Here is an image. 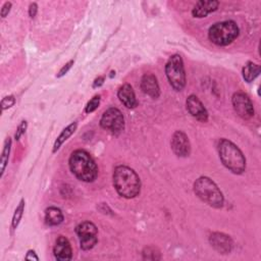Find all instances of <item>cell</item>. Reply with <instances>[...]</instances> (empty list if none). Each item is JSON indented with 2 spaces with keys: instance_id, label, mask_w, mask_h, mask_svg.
Masks as SVG:
<instances>
[{
  "instance_id": "cell-13",
  "label": "cell",
  "mask_w": 261,
  "mask_h": 261,
  "mask_svg": "<svg viewBox=\"0 0 261 261\" xmlns=\"http://www.w3.org/2000/svg\"><path fill=\"white\" fill-rule=\"evenodd\" d=\"M53 253L55 258L59 261L70 260L72 258V250L69 241L65 237L59 236L53 248Z\"/></svg>"
},
{
  "instance_id": "cell-22",
  "label": "cell",
  "mask_w": 261,
  "mask_h": 261,
  "mask_svg": "<svg viewBox=\"0 0 261 261\" xmlns=\"http://www.w3.org/2000/svg\"><path fill=\"white\" fill-rule=\"evenodd\" d=\"M143 258L147 260H159L161 258L160 252L154 247H147L143 251Z\"/></svg>"
},
{
  "instance_id": "cell-23",
  "label": "cell",
  "mask_w": 261,
  "mask_h": 261,
  "mask_svg": "<svg viewBox=\"0 0 261 261\" xmlns=\"http://www.w3.org/2000/svg\"><path fill=\"white\" fill-rule=\"evenodd\" d=\"M100 104V96H94L86 105V108H85V111L87 113H91L93 111H95L98 106Z\"/></svg>"
},
{
  "instance_id": "cell-2",
  "label": "cell",
  "mask_w": 261,
  "mask_h": 261,
  "mask_svg": "<svg viewBox=\"0 0 261 261\" xmlns=\"http://www.w3.org/2000/svg\"><path fill=\"white\" fill-rule=\"evenodd\" d=\"M69 168L71 172L80 179L86 182H92L98 175V167L91 155L82 149L75 150L69 157Z\"/></svg>"
},
{
  "instance_id": "cell-25",
  "label": "cell",
  "mask_w": 261,
  "mask_h": 261,
  "mask_svg": "<svg viewBox=\"0 0 261 261\" xmlns=\"http://www.w3.org/2000/svg\"><path fill=\"white\" fill-rule=\"evenodd\" d=\"M27 126H28L27 121H25V120H22V121L20 122V124L18 125V127H17V129H16V133H15V135H14L15 140H19V139H20V137L25 133Z\"/></svg>"
},
{
  "instance_id": "cell-4",
  "label": "cell",
  "mask_w": 261,
  "mask_h": 261,
  "mask_svg": "<svg viewBox=\"0 0 261 261\" xmlns=\"http://www.w3.org/2000/svg\"><path fill=\"white\" fill-rule=\"evenodd\" d=\"M194 192L199 199L213 208L223 206V195L217 185L207 176H201L194 182Z\"/></svg>"
},
{
  "instance_id": "cell-11",
  "label": "cell",
  "mask_w": 261,
  "mask_h": 261,
  "mask_svg": "<svg viewBox=\"0 0 261 261\" xmlns=\"http://www.w3.org/2000/svg\"><path fill=\"white\" fill-rule=\"evenodd\" d=\"M186 104L190 114L197 120L202 122H206L208 120V112L201 100L196 95H190L187 98Z\"/></svg>"
},
{
  "instance_id": "cell-5",
  "label": "cell",
  "mask_w": 261,
  "mask_h": 261,
  "mask_svg": "<svg viewBox=\"0 0 261 261\" xmlns=\"http://www.w3.org/2000/svg\"><path fill=\"white\" fill-rule=\"evenodd\" d=\"M239 33V27L234 21L224 20L214 23L208 31V37L213 44L226 46L238 38Z\"/></svg>"
},
{
  "instance_id": "cell-26",
  "label": "cell",
  "mask_w": 261,
  "mask_h": 261,
  "mask_svg": "<svg viewBox=\"0 0 261 261\" xmlns=\"http://www.w3.org/2000/svg\"><path fill=\"white\" fill-rule=\"evenodd\" d=\"M73 62H74L73 60H70V61H68L67 63H65V64L61 67V69L59 70V72L57 73V77H61V76H63L64 74H66V73L68 72V70L71 68Z\"/></svg>"
},
{
  "instance_id": "cell-18",
  "label": "cell",
  "mask_w": 261,
  "mask_h": 261,
  "mask_svg": "<svg viewBox=\"0 0 261 261\" xmlns=\"http://www.w3.org/2000/svg\"><path fill=\"white\" fill-rule=\"evenodd\" d=\"M76 126H77L76 122H72V123H70L69 125H67V126L61 132V134L57 137V139H56V141H55V143H54V145H53V153H55L57 150H59V148L61 147V145L75 132Z\"/></svg>"
},
{
  "instance_id": "cell-16",
  "label": "cell",
  "mask_w": 261,
  "mask_h": 261,
  "mask_svg": "<svg viewBox=\"0 0 261 261\" xmlns=\"http://www.w3.org/2000/svg\"><path fill=\"white\" fill-rule=\"evenodd\" d=\"M117 96L120 102L128 109H133L138 105V101L136 99L135 92L130 85L124 84L121 86L117 92Z\"/></svg>"
},
{
  "instance_id": "cell-9",
  "label": "cell",
  "mask_w": 261,
  "mask_h": 261,
  "mask_svg": "<svg viewBox=\"0 0 261 261\" xmlns=\"http://www.w3.org/2000/svg\"><path fill=\"white\" fill-rule=\"evenodd\" d=\"M231 102H232L233 109L239 116H241L244 119H249V118L253 117L254 107H253V103L248 95H246L245 93H242V92L236 93L232 96Z\"/></svg>"
},
{
  "instance_id": "cell-8",
  "label": "cell",
  "mask_w": 261,
  "mask_h": 261,
  "mask_svg": "<svg viewBox=\"0 0 261 261\" xmlns=\"http://www.w3.org/2000/svg\"><path fill=\"white\" fill-rule=\"evenodd\" d=\"M75 232L80 239L81 248L85 251L91 250L98 242V228L91 221H84L75 227Z\"/></svg>"
},
{
  "instance_id": "cell-29",
  "label": "cell",
  "mask_w": 261,
  "mask_h": 261,
  "mask_svg": "<svg viewBox=\"0 0 261 261\" xmlns=\"http://www.w3.org/2000/svg\"><path fill=\"white\" fill-rule=\"evenodd\" d=\"M25 259L27 260H39V257L36 255V253H35V251H33V250H30V251H28V253H27V255H25Z\"/></svg>"
},
{
  "instance_id": "cell-12",
  "label": "cell",
  "mask_w": 261,
  "mask_h": 261,
  "mask_svg": "<svg viewBox=\"0 0 261 261\" xmlns=\"http://www.w3.org/2000/svg\"><path fill=\"white\" fill-rule=\"evenodd\" d=\"M210 245L220 254H228L232 249V240L223 232H213L209 237Z\"/></svg>"
},
{
  "instance_id": "cell-14",
  "label": "cell",
  "mask_w": 261,
  "mask_h": 261,
  "mask_svg": "<svg viewBox=\"0 0 261 261\" xmlns=\"http://www.w3.org/2000/svg\"><path fill=\"white\" fill-rule=\"evenodd\" d=\"M142 91L153 99H156L160 95V88L156 76L153 73H145L141 80Z\"/></svg>"
},
{
  "instance_id": "cell-30",
  "label": "cell",
  "mask_w": 261,
  "mask_h": 261,
  "mask_svg": "<svg viewBox=\"0 0 261 261\" xmlns=\"http://www.w3.org/2000/svg\"><path fill=\"white\" fill-rule=\"evenodd\" d=\"M104 81H105L104 76H99V77H97V79L94 81V83H93V88H98V87L102 86V85L104 84Z\"/></svg>"
},
{
  "instance_id": "cell-27",
  "label": "cell",
  "mask_w": 261,
  "mask_h": 261,
  "mask_svg": "<svg viewBox=\"0 0 261 261\" xmlns=\"http://www.w3.org/2000/svg\"><path fill=\"white\" fill-rule=\"evenodd\" d=\"M11 2H5L1 8V17L2 18H5L6 15L9 13L10 11V8H11Z\"/></svg>"
},
{
  "instance_id": "cell-7",
  "label": "cell",
  "mask_w": 261,
  "mask_h": 261,
  "mask_svg": "<svg viewBox=\"0 0 261 261\" xmlns=\"http://www.w3.org/2000/svg\"><path fill=\"white\" fill-rule=\"evenodd\" d=\"M100 125L102 128L110 132L113 135L120 134L124 128V118L120 110L111 107L108 108L100 119Z\"/></svg>"
},
{
  "instance_id": "cell-20",
  "label": "cell",
  "mask_w": 261,
  "mask_h": 261,
  "mask_svg": "<svg viewBox=\"0 0 261 261\" xmlns=\"http://www.w3.org/2000/svg\"><path fill=\"white\" fill-rule=\"evenodd\" d=\"M10 148H11V139L7 138L4 143V147L2 150V155L0 159V176L2 177L4 170L6 168V165L8 163V158H9V153H10Z\"/></svg>"
},
{
  "instance_id": "cell-28",
  "label": "cell",
  "mask_w": 261,
  "mask_h": 261,
  "mask_svg": "<svg viewBox=\"0 0 261 261\" xmlns=\"http://www.w3.org/2000/svg\"><path fill=\"white\" fill-rule=\"evenodd\" d=\"M37 11H38V5L36 3H32L29 7V15L31 17H35L37 14Z\"/></svg>"
},
{
  "instance_id": "cell-3",
  "label": "cell",
  "mask_w": 261,
  "mask_h": 261,
  "mask_svg": "<svg viewBox=\"0 0 261 261\" xmlns=\"http://www.w3.org/2000/svg\"><path fill=\"white\" fill-rule=\"evenodd\" d=\"M218 153L222 164L236 174H241L246 169V158L240 148L232 142L221 139L218 143Z\"/></svg>"
},
{
  "instance_id": "cell-1",
  "label": "cell",
  "mask_w": 261,
  "mask_h": 261,
  "mask_svg": "<svg viewBox=\"0 0 261 261\" xmlns=\"http://www.w3.org/2000/svg\"><path fill=\"white\" fill-rule=\"evenodd\" d=\"M113 186L123 198L132 199L140 194L141 180L139 175L128 166L118 165L113 172Z\"/></svg>"
},
{
  "instance_id": "cell-17",
  "label": "cell",
  "mask_w": 261,
  "mask_h": 261,
  "mask_svg": "<svg viewBox=\"0 0 261 261\" xmlns=\"http://www.w3.org/2000/svg\"><path fill=\"white\" fill-rule=\"evenodd\" d=\"M63 221V214L57 207H49L45 210V222L48 225H58Z\"/></svg>"
},
{
  "instance_id": "cell-24",
  "label": "cell",
  "mask_w": 261,
  "mask_h": 261,
  "mask_svg": "<svg viewBox=\"0 0 261 261\" xmlns=\"http://www.w3.org/2000/svg\"><path fill=\"white\" fill-rule=\"evenodd\" d=\"M15 103V98L14 96L10 95V96H6L4 97L2 100H1V107H2V110H6L10 107H12Z\"/></svg>"
},
{
  "instance_id": "cell-6",
  "label": "cell",
  "mask_w": 261,
  "mask_h": 261,
  "mask_svg": "<svg viewBox=\"0 0 261 261\" xmlns=\"http://www.w3.org/2000/svg\"><path fill=\"white\" fill-rule=\"evenodd\" d=\"M165 73L170 86L175 91H181L186 86V72L184 62L178 54L169 57L165 65Z\"/></svg>"
},
{
  "instance_id": "cell-10",
  "label": "cell",
  "mask_w": 261,
  "mask_h": 261,
  "mask_svg": "<svg viewBox=\"0 0 261 261\" xmlns=\"http://www.w3.org/2000/svg\"><path fill=\"white\" fill-rule=\"evenodd\" d=\"M171 149L178 157H187L191 153V145L188 136L182 130H176L171 138Z\"/></svg>"
},
{
  "instance_id": "cell-19",
  "label": "cell",
  "mask_w": 261,
  "mask_h": 261,
  "mask_svg": "<svg viewBox=\"0 0 261 261\" xmlns=\"http://www.w3.org/2000/svg\"><path fill=\"white\" fill-rule=\"evenodd\" d=\"M260 73V66L252 61L246 63L243 67V77L247 83H251L254 81Z\"/></svg>"
},
{
  "instance_id": "cell-15",
  "label": "cell",
  "mask_w": 261,
  "mask_h": 261,
  "mask_svg": "<svg viewBox=\"0 0 261 261\" xmlns=\"http://www.w3.org/2000/svg\"><path fill=\"white\" fill-rule=\"evenodd\" d=\"M218 5H219V2L215 0L198 1L192 10V14L194 17H198V18L206 17L209 13L215 11L218 8Z\"/></svg>"
},
{
  "instance_id": "cell-21",
  "label": "cell",
  "mask_w": 261,
  "mask_h": 261,
  "mask_svg": "<svg viewBox=\"0 0 261 261\" xmlns=\"http://www.w3.org/2000/svg\"><path fill=\"white\" fill-rule=\"evenodd\" d=\"M23 211H24V200L22 199V200H20L19 204L15 208L13 216H12V221H11L12 229H15L18 226V224L20 222V219H21V217L23 215Z\"/></svg>"
}]
</instances>
